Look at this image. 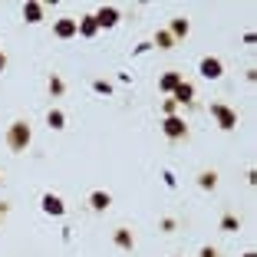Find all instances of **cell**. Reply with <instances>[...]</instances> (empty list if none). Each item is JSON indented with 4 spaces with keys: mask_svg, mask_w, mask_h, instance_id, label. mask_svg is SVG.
I'll return each mask as SVG.
<instances>
[{
    "mask_svg": "<svg viewBox=\"0 0 257 257\" xmlns=\"http://www.w3.org/2000/svg\"><path fill=\"white\" fill-rule=\"evenodd\" d=\"M7 145H10V152H27V145H30V125L27 122H14L7 132Z\"/></svg>",
    "mask_w": 257,
    "mask_h": 257,
    "instance_id": "6da1fadb",
    "label": "cell"
},
{
    "mask_svg": "<svg viewBox=\"0 0 257 257\" xmlns=\"http://www.w3.org/2000/svg\"><path fill=\"white\" fill-rule=\"evenodd\" d=\"M211 115L218 119L221 128H234L237 125V112H234V109H227V106H221V102H211Z\"/></svg>",
    "mask_w": 257,
    "mask_h": 257,
    "instance_id": "7a4b0ae2",
    "label": "cell"
},
{
    "mask_svg": "<svg viewBox=\"0 0 257 257\" xmlns=\"http://www.w3.org/2000/svg\"><path fill=\"white\" fill-rule=\"evenodd\" d=\"M198 69H201L204 79H221V73H224V66H221L218 56H204V60L198 63Z\"/></svg>",
    "mask_w": 257,
    "mask_h": 257,
    "instance_id": "3957f363",
    "label": "cell"
},
{
    "mask_svg": "<svg viewBox=\"0 0 257 257\" xmlns=\"http://www.w3.org/2000/svg\"><path fill=\"white\" fill-rule=\"evenodd\" d=\"M165 136L168 139H185L188 136V125H185V119H178V115H165Z\"/></svg>",
    "mask_w": 257,
    "mask_h": 257,
    "instance_id": "277c9868",
    "label": "cell"
},
{
    "mask_svg": "<svg viewBox=\"0 0 257 257\" xmlns=\"http://www.w3.org/2000/svg\"><path fill=\"white\" fill-rule=\"evenodd\" d=\"M53 33H56L60 40H69V37H76V33H79V27H76V20H73V17H63V20H56Z\"/></svg>",
    "mask_w": 257,
    "mask_h": 257,
    "instance_id": "5b68a950",
    "label": "cell"
},
{
    "mask_svg": "<svg viewBox=\"0 0 257 257\" xmlns=\"http://www.w3.org/2000/svg\"><path fill=\"white\" fill-rule=\"evenodd\" d=\"M96 23H99V27H106V30L115 27V23H119V10H115V7H102L96 14Z\"/></svg>",
    "mask_w": 257,
    "mask_h": 257,
    "instance_id": "8992f818",
    "label": "cell"
},
{
    "mask_svg": "<svg viewBox=\"0 0 257 257\" xmlns=\"http://www.w3.org/2000/svg\"><path fill=\"white\" fill-rule=\"evenodd\" d=\"M43 211H46V214H56V218H60V214L66 211V204H63L56 195H43Z\"/></svg>",
    "mask_w": 257,
    "mask_h": 257,
    "instance_id": "52a82bcc",
    "label": "cell"
},
{
    "mask_svg": "<svg viewBox=\"0 0 257 257\" xmlns=\"http://www.w3.org/2000/svg\"><path fill=\"white\" fill-rule=\"evenodd\" d=\"M89 204L96 208V211H106L109 204H112V198H109V191H92V195H89Z\"/></svg>",
    "mask_w": 257,
    "mask_h": 257,
    "instance_id": "ba28073f",
    "label": "cell"
},
{
    "mask_svg": "<svg viewBox=\"0 0 257 257\" xmlns=\"http://www.w3.org/2000/svg\"><path fill=\"white\" fill-rule=\"evenodd\" d=\"M23 20L27 23H40L43 20V7H40V4H23Z\"/></svg>",
    "mask_w": 257,
    "mask_h": 257,
    "instance_id": "9c48e42d",
    "label": "cell"
},
{
    "mask_svg": "<svg viewBox=\"0 0 257 257\" xmlns=\"http://www.w3.org/2000/svg\"><path fill=\"white\" fill-rule=\"evenodd\" d=\"M76 27H79V33H83V37H96V30H99L96 17H83V20L76 23Z\"/></svg>",
    "mask_w": 257,
    "mask_h": 257,
    "instance_id": "30bf717a",
    "label": "cell"
},
{
    "mask_svg": "<svg viewBox=\"0 0 257 257\" xmlns=\"http://www.w3.org/2000/svg\"><path fill=\"white\" fill-rule=\"evenodd\" d=\"M178 83H182V76H178V73H165V76L159 79V89H162V92H172Z\"/></svg>",
    "mask_w": 257,
    "mask_h": 257,
    "instance_id": "8fae6325",
    "label": "cell"
},
{
    "mask_svg": "<svg viewBox=\"0 0 257 257\" xmlns=\"http://www.w3.org/2000/svg\"><path fill=\"white\" fill-rule=\"evenodd\" d=\"M172 92H175V102H191V96H195V89L188 83H178Z\"/></svg>",
    "mask_w": 257,
    "mask_h": 257,
    "instance_id": "7c38bea8",
    "label": "cell"
},
{
    "mask_svg": "<svg viewBox=\"0 0 257 257\" xmlns=\"http://www.w3.org/2000/svg\"><path fill=\"white\" fill-rule=\"evenodd\" d=\"M46 122H50V128H63V125H66V115H63L60 109H50V115H46Z\"/></svg>",
    "mask_w": 257,
    "mask_h": 257,
    "instance_id": "4fadbf2b",
    "label": "cell"
},
{
    "mask_svg": "<svg viewBox=\"0 0 257 257\" xmlns=\"http://www.w3.org/2000/svg\"><path fill=\"white\" fill-rule=\"evenodd\" d=\"M175 37H188V20H182V17L172 20V40Z\"/></svg>",
    "mask_w": 257,
    "mask_h": 257,
    "instance_id": "5bb4252c",
    "label": "cell"
},
{
    "mask_svg": "<svg viewBox=\"0 0 257 257\" xmlns=\"http://www.w3.org/2000/svg\"><path fill=\"white\" fill-rule=\"evenodd\" d=\"M115 244H119V247H125V250H132V234H128L125 227H119V231H115Z\"/></svg>",
    "mask_w": 257,
    "mask_h": 257,
    "instance_id": "9a60e30c",
    "label": "cell"
},
{
    "mask_svg": "<svg viewBox=\"0 0 257 257\" xmlns=\"http://www.w3.org/2000/svg\"><path fill=\"white\" fill-rule=\"evenodd\" d=\"M155 43H159V50H172V46H175V40H172V33L159 30V33H155Z\"/></svg>",
    "mask_w": 257,
    "mask_h": 257,
    "instance_id": "2e32d148",
    "label": "cell"
},
{
    "mask_svg": "<svg viewBox=\"0 0 257 257\" xmlns=\"http://www.w3.org/2000/svg\"><path fill=\"white\" fill-rule=\"evenodd\" d=\"M198 185H201V188H214V185H218V175L214 172H201L198 175Z\"/></svg>",
    "mask_w": 257,
    "mask_h": 257,
    "instance_id": "e0dca14e",
    "label": "cell"
},
{
    "mask_svg": "<svg viewBox=\"0 0 257 257\" xmlns=\"http://www.w3.org/2000/svg\"><path fill=\"white\" fill-rule=\"evenodd\" d=\"M221 227H224V231H237V227H241V221H237L234 214H224V218H221Z\"/></svg>",
    "mask_w": 257,
    "mask_h": 257,
    "instance_id": "ac0fdd59",
    "label": "cell"
},
{
    "mask_svg": "<svg viewBox=\"0 0 257 257\" xmlns=\"http://www.w3.org/2000/svg\"><path fill=\"white\" fill-rule=\"evenodd\" d=\"M50 92L60 96V92H63V79H56V76H53V79H50Z\"/></svg>",
    "mask_w": 257,
    "mask_h": 257,
    "instance_id": "d6986e66",
    "label": "cell"
},
{
    "mask_svg": "<svg viewBox=\"0 0 257 257\" xmlns=\"http://www.w3.org/2000/svg\"><path fill=\"white\" fill-rule=\"evenodd\" d=\"M96 92H106V96H109V92H112V86H109V83H102V79H99V83H96Z\"/></svg>",
    "mask_w": 257,
    "mask_h": 257,
    "instance_id": "ffe728a7",
    "label": "cell"
},
{
    "mask_svg": "<svg viewBox=\"0 0 257 257\" xmlns=\"http://www.w3.org/2000/svg\"><path fill=\"white\" fill-rule=\"evenodd\" d=\"M175 106H178V102H175V99H168V102H165V115H175Z\"/></svg>",
    "mask_w": 257,
    "mask_h": 257,
    "instance_id": "44dd1931",
    "label": "cell"
},
{
    "mask_svg": "<svg viewBox=\"0 0 257 257\" xmlns=\"http://www.w3.org/2000/svg\"><path fill=\"white\" fill-rule=\"evenodd\" d=\"M201 257H218V250L214 247H201Z\"/></svg>",
    "mask_w": 257,
    "mask_h": 257,
    "instance_id": "7402d4cb",
    "label": "cell"
},
{
    "mask_svg": "<svg viewBox=\"0 0 257 257\" xmlns=\"http://www.w3.org/2000/svg\"><path fill=\"white\" fill-rule=\"evenodd\" d=\"M4 66H7V56L0 53V73H4Z\"/></svg>",
    "mask_w": 257,
    "mask_h": 257,
    "instance_id": "603a6c76",
    "label": "cell"
},
{
    "mask_svg": "<svg viewBox=\"0 0 257 257\" xmlns=\"http://www.w3.org/2000/svg\"><path fill=\"white\" fill-rule=\"evenodd\" d=\"M244 257H257V254H254V250H247V254H244Z\"/></svg>",
    "mask_w": 257,
    "mask_h": 257,
    "instance_id": "cb8c5ba5",
    "label": "cell"
}]
</instances>
